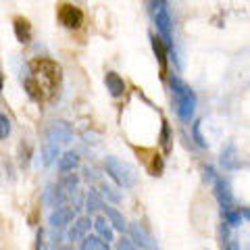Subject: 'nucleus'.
Segmentation results:
<instances>
[{
  "instance_id": "obj_16",
  "label": "nucleus",
  "mask_w": 250,
  "mask_h": 250,
  "mask_svg": "<svg viewBox=\"0 0 250 250\" xmlns=\"http://www.w3.org/2000/svg\"><path fill=\"white\" fill-rule=\"evenodd\" d=\"M104 207V198H103V194H100L98 190H92L85 194V210H88V213H98L100 208Z\"/></svg>"
},
{
  "instance_id": "obj_31",
  "label": "nucleus",
  "mask_w": 250,
  "mask_h": 250,
  "mask_svg": "<svg viewBox=\"0 0 250 250\" xmlns=\"http://www.w3.org/2000/svg\"><path fill=\"white\" fill-rule=\"evenodd\" d=\"M57 250H73V248H67V246H65V248H57Z\"/></svg>"
},
{
  "instance_id": "obj_2",
  "label": "nucleus",
  "mask_w": 250,
  "mask_h": 250,
  "mask_svg": "<svg viewBox=\"0 0 250 250\" xmlns=\"http://www.w3.org/2000/svg\"><path fill=\"white\" fill-rule=\"evenodd\" d=\"M171 90H173V104L177 117L182 121H192L194 113H196V94H194V90L179 77H171Z\"/></svg>"
},
{
  "instance_id": "obj_4",
  "label": "nucleus",
  "mask_w": 250,
  "mask_h": 250,
  "mask_svg": "<svg viewBox=\"0 0 250 250\" xmlns=\"http://www.w3.org/2000/svg\"><path fill=\"white\" fill-rule=\"evenodd\" d=\"M152 17L159 27V36L167 46L171 44V34H173V21H171V13L167 9L165 0H154L152 2Z\"/></svg>"
},
{
  "instance_id": "obj_24",
  "label": "nucleus",
  "mask_w": 250,
  "mask_h": 250,
  "mask_svg": "<svg viewBox=\"0 0 250 250\" xmlns=\"http://www.w3.org/2000/svg\"><path fill=\"white\" fill-rule=\"evenodd\" d=\"M11 136V119L0 113V140H6Z\"/></svg>"
},
{
  "instance_id": "obj_14",
  "label": "nucleus",
  "mask_w": 250,
  "mask_h": 250,
  "mask_svg": "<svg viewBox=\"0 0 250 250\" xmlns=\"http://www.w3.org/2000/svg\"><path fill=\"white\" fill-rule=\"evenodd\" d=\"M104 83H106L108 92H111V96L119 98V96H123V94H125V82L121 80V75H117L115 71H108L104 75Z\"/></svg>"
},
{
  "instance_id": "obj_7",
  "label": "nucleus",
  "mask_w": 250,
  "mask_h": 250,
  "mask_svg": "<svg viewBox=\"0 0 250 250\" xmlns=\"http://www.w3.org/2000/svg\"><path fill=\"white\" fill-rule=\"evenodd\" d=\"M48 140L54 144H69L73 140V131H71V125L65 123V121H54L50 127H48Z\"/></svg>"
},
{
  "instance_id": "obj_20",
  "label": "nucleus",
  "mask_w": 250,
  "mask_h": 250,
  "mask_svg": "<svg viewBox=\"0 0 250 250\" xmlns=\"http://www.w3.org/2000/svg\"><path fill=\"white\" fill-rule=\"evenodd\" d=\"M42 159H44V165H52L54 159H59V144L46 140L42 144Z\"/></svg>"
},
{
  "instance_id": "obj_17",
  "label": "nucleus",
  "mask_w": 250,
  "mask_h": 250,
  "mask_svg": "<svg viewBox=\"0 0 250 250\" xmlns=\"http://www.w3.org/2000/svg\"><path fill=\"white\" fill-rule=\"evenodd\" d=\"M77 184H80V179H77V175H73V171H69V173H65L61 177L59 182V190L65 194V196H69L71 192H77Z\"/></svg>"
},
{
  "instance_id": "obj_25",
  "label": "nucleus",
  "mask_w": 250,
  "mask_h": 250,
  "mask_svg": "<svg viewBox=\"0 0 250 250\" xmlns=\"http://www.w3.org/2000/svg\"><path fill=\"white\" fill-rule=\"evenodd\" d=\"M117 250H140V248L131 242V238H121L117 242Z\"/></svg>"
},
{
  "instance_id": "obj_30",
  "label": "nucleus",
  "mask_w": 250,
  "mask_h": 250,
  "mask_svg": "<svg viewBox=\"0 0 250 250\" xmlns=\"http://www.w3.org/2000/svg\"><path fill=\"white\" fill-rule=\"evenodd\" d=\"M2 88H4V75L0 71V92H2Z\"/></svg>"
},
{
  "instance_id": "obj_11",
  "label": "nucleus",
  "mask_w": 250,
  "mask_h": 250,
  "mask_svg": "<svg viewBox=\"0 0 250 250\" xmlns=\"http://www.w3.org/2000/svg\"><path fill=\"white\" fill-rule=\"evenodd\" d=\"M92 228L96 229V236H100L104 242H108V244L115 240V229H113V225L108 223V219L104 215H96V217H94Z\"/></svg>"
},
{
  "instance_id": "obj_18",
  "label": "nucleus",
  "mask_w": 250,
  "mask_h": 250,
  "mask_svg": "<svg viewBox=\"0 0 250 250\" xmlns=\"http://www.w3.org/2000/svg\"><path fill=\"white\" fill-rule=\"evenodd\" d=\"M152 50H154L156 59H159V62H161V69L165 71V67H167V44L163 42L161 36H152Z\"/></svg>"
},
{
  "instance_id": "obj_5",
  "label": "nucleus",
  "mask_w": 250,
  "mask_h": 250,
  "mask_svg": "<svg viewBox=\"0 0 250 250\" xmlns=\"http://www.w3.org/2000/svg\"><path fill=\"white\" fill-rule=\"evenodd\" d=\"M57 17H59L61 25L67 29H77L83 25V13H82V9H77L75 4L61 2L57 6Z\"/></svg>"
},
{
  "instance_id": "obj_6",
  "label": "nucleus",
  "mask_w": 250,
  "mask_h": 250,
  "mask_svg": "<svg viewBox=\"0 0 250 250\" xmlns=\"http://www.w3.org/2000/svg\"><path fill=\"white\" fill-rule=\"evenodd\" d=\"M127 231H129L131 242H134L138 248H142V250H161L159 246H156L154 238L140 223H127Z\"/></svg>"
},
{
  "instance_id": "obj_22",
  "label": "nucleus",
  "mask_w": 250,
  "mask_h": 250,
  "mask_svg": "<svg viewBox=\"0 0 250 250\" xmlns=\"http://www.w3.org/2000/svg\"><path fill=\"white\" fill-rule=\"evenodd\" d=\"M161 146L165 148V152H171V142H173V138H171V127L167 121H163V129H161V138H159Z\"/></svg>"
},
{
  "instance_id": "obj_13",
  "label": "nucleus",
  "mask_w": 250,
  "mask_h": 250,
  "mask_svg": "<svg viewBox=\"0 0 250 250\" xmlns=\"http://www.w3.org/2000/svg\"><path fill=\"white\" fill-rule=\"evenodd\" d=\"M103 210H104V217L108 219V223L113 225L115 231H125V229H127V221H125V217L121 215V210H117L111 205H104Z\"/></svg>"
},
{
  "instance_id": "obj_15",
  "label": "nucleus",
  "mask_w": 250,
  "mask_h": 250,
  "mask_svg": "<svg viewBox=\"0 0 250 250\" xmlns=\"http://www.w3.org/2000/svg\"><path fill=\"white\" fill-rule=\"evenodd\" d=\"M80 165V156L73 150H67L65 154L59 156V171L61 173H69V171H75Z\"/></svg>"
},
{
  "instance_id": "obj_9",
  "label": "nucleus",
  "mask_w": 250,
  "mask_h": 250,
  "mask_svg": "<svg viewBox=\"0 0 250 250\" xmlns=\"http://www.w3.org/2000/svg\"><path fill=\"white\" fill-rule=\"evenodd\" d=\"M73 219H75V210L71 207H59L50 213L48 221L54 229H62V228H67V225H71Z\"/></svg>"
},
{
  "instance_id": "obj_19",
  "label": "nucleus",
  "mask_w": 250,
  "mask_h": 250,
  "mask_svg": "<svg viewBox=\"0 0 250 250\" xmlns=\"http://www.w3.org/2000/svg\"><path fill=\"white\" fill-rule=\"evenodd\" d=\"M82 250H111V246L100 236H90L88 233V236L82 240Z\"/></svg>"
},
{
  "instance_id": "obj_29",
  "label": "nucleus",
  "mask_w": 250,
  "mask_h": 250,
  "mask_svg": "<svg viewBox=\"0 0 250 250\" xmlns=\"http://www.w3.org/2000/svg\"><path fill=\"white\" fill-rule=\"evenodd\" d=\"M205 175H207L208 182H213V179L217 177V173H215V169H213V167H205Z\"/></svg>"
},
{
  "instance_id": "obj_3",
  "label": "nucleus",
  "mask_w": 250,
  "mask_h": 250,
  "mask_svg": "<svg viewBox=\"0 0 250 250\" xmlns=\"http://www.w3.org/2000/svg\"><path fill=\"white\" fill-rule=\"evenodd\" d=\"M106 173L115 179V184H119L121 188H134L138 182V173L136 169L129 165V163L119 161L117 156H106L104 161Z\"/></svg>"
},
{
  "instance_id": "obj_10",
  "label": "nucleus",
  "mask_w": 250,
  "mask_h": 250,
  "mask_svg": "<svg viewBox=\"0 0 250 250\" xmlns=\"http://www.w3.org/2000/svg\"><path fill=\"white\" fill-rule=\"evenodd\" d=\"M90 229H92V219L90 217L75 219V225H71V229H69V242H82L85 236H88Z\"/></svg>"
},
{
  "instance_id": "obj_23",
  "label": "nucleus",
  "mask_w": 250,
  "mask_h": 250,
  "mask_svg": "<svg viewBox=\"0 0 250 250\" xmlns=\"http://www.w3.org/2000/svg\"><path fill=\"white\" fill-rule=\"evenodd\" d=\"M223 215H225V223L231 225V228H238V225H242V213L236 208H225L223 210Z\"/></svg>"
},
{
  "instance_id": "obj_1",
  "label": "nucleus",
  "mask_w": 250,
  "mask_h": 250,
  "mask_svg": "<svg viewBox=\"0 0 250 250\" xmlns=\"http://www.w3.org/2000/svg\"><path fill=\"white\" fill-rule=\"evenodd\" d=\"M61 85V67L50 59H34L29 62L25 90L34 100H46L57 94Z\"/></svg>"
},
{
  "instance_id": "obj_12",
  "label": "nucleus",
  "mask_w": 250,
  "mask_h": 250,
  "mask_svg": "<svg viewBox=\"0 0 250 250\" xmlns=\"http://www.w3.org/2000/svg\"><path fill=\"white\" fill-rule=\"evenodd\" d=\"M13 29H15V36H17L19 44H29L31 42V25L25 17H15L13 19Z\"/></svg>"
},
{
  "instance_id": "obj_8",
  "label": "nucleus",
  "mask_w": 250,
  "mask_h": 250,
  "mask_svg": "<svg viewBox=\"0 0 250 250\" xmlns=\"http://www.w3.org/2000/svg\"><path fill=\"white\" fill-rule=\"evenodd\" d=\"M213 192H215V196L219 200V205L225 208H229L233 205V194H231V188H229V182L228 179H223V177H215L213 179Z\"/></svg>"
},
{
  "instance_id": "obj_27",
  "label": "nucleus",
  "mask_w": 250,
  "mask_h": 250,
  "mask_svg": "<svg viewBox=\"0 0 250 250\" xmlns=\"http://www.w3.org/2000/svg\"><path fill=\"white\" fill-rule=\"evenodd\" d=\"M36 250H46V236H44V229H38V236H36Z\"/></svg>"
},
{
  "instance_id": "obj_28",
  "label": "nucleus",
  "mask_w": 250,
  "mask_h": 250,
  "mask_svg": "<svg viewBox=\"0 0 250 250\" xmlns=\"http://www.w3.org/2000/svg\"><path fill=\"white\" fill-rule=\"evenodd\" d=\"M223 250H240L238 240H229V242H225V244H223Z\"/></svg>"
},
{
  "instance_id": "obj_21",
  "label": "nucleus",
  "mask_w": 250,
  "mask_h": 250,
  "mask_svg": "<svg viewBox=\"0 0 250 250\" xmlns=\"http://www.w3.org/2000/svg\"><path fill=\"white\" fill-rule=\"evenodd\" d=\"M100 194H103V196L104 198H108V200H111V202H115V205H117V202H121V194H119V190H117V188L115 186H111V184H100Z\"/></svg>"
},
{
  "instance_id": "obj_26",
  "label": "nucleus",
  "mask_w": 250,
  "mask_h": 250,
  "mask_svg": "<svg viewBox=\"0 0 250 250\" xmlns=\"http://www.w3.org/2000/svg\"><path fill=\"white\" fill-rule=\"evenodd\" d=\"M192 134H194V140H196V144H198L200 148H207L205 138H202V134H200V123H198V121L194 123V127H192Z\"/></svg>"
}]
</instances>
